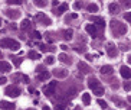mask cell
Segmentation results:
<instances>
[{"label": "cell", "mask_w": 131, "mask_h": 110, "mask_svg": "<svg viewBox=\"0 0 131 110\" xmlns=\"http://www.w3.org/2000/svg\"><path fill=\"white\" fill-rule=\"evenodd\" d=\"M0 47L1 48H7V49H12V51H17L19 49V42L12 39V38H4L0 41Z\"/></svg>", "instance_id": "1"}, {"label": "cell", "mask_w": 131, "mask_h": 110, "mask_svg": "<svg viewBox=\"0 0 131 110\" xmlns=\"http://www.w3.org/2000/svg\"><path fill=\"white\" fill-rule=\"evenodd\" d=\"M56 86H58V83H56V81H52V83H49L48 86H45V88H43L45 94L48 96V97H50V96L55 93V88H56Z\"/></svg>", "instance_id": "2"}, {"label": "cell", "mask_w": 131, "mask_h": 110, "mask_svg": "<svg viewBox=\"0 0 131 110\" xmlns=\"http://www.w3.org/2000/svg\"><path fill=\"white\" fill-rule=\"evenodd\" d=\"M4 93H6V96H9V97H17V96L20 94V88L16 87V86H12V87H7Z\"/></svg>", "instance_id": "3"}, {"label": "cell", "mask_w": 131, "mask_h": 110, "mask_svg": "<svg viewBox=\"0 0 131 110\" xmlns=\"http://www.w3.org/2000/svg\"><path fill=\"white\" fill-rule=\"evenodd\" d=\"M88 86H89V88H91L92 91L101 88V83H99L98 78H95V77H91V78L88 80Z\"/></svg>", "instance_id": "4"}, {"label": "cell", "mask_w": 131, "mask_h": 110, "mask_svg": "<svg viewBox=\"0 0 131 110\" xmlns=\"http://www.w3.org/2000/svg\"><path fill=\"white\" fill-rule=\"evenodd\" d=\"M0 109H3V110H13V109H15V104H13V103H9V101H0Z\"/></svg>", "instance_id": "5"}, {"label": "cell", "mask_w": 131, "mask_h": 110, "mask_svg": "<svg viewBox=\"0 0 131 110\" xmlns=\"http://www.w3.org/2000/svg\"><path fill=\"white\" fill-rule=\"evenodd\" d=\"M120 73H121V75H122L125 80L130 78V68H128L127 65H122V67H121V70H120Z\"/></svg>", "instance_id": "6"}, {"label": "cell", "mask_w": 131, "mask_h": 110, "mask_svg": "<svg viewBox=\"0 0 131 110\" xmlns=\"http://www.w3.org/2000/svg\"><path fill=\"white\" fill-rule=\"evenodd\" d=\"M112 67L111 65H104V67H101V74H104V75H110V74H112Z\"/></svg>", "instance_id": "7"}, {"label": "cell", "mask_w": 131, "mask_h": 110, "mask_svg": "<svg viewBox=\"0 0 131 110\" xmlns=\"http://www.w3.org/2000/svg\"><path fill=\"white\" fill-rule=\"evenodd\" d=\"M65 10H68V4H61L58 9H55L53 10V15H56V16H61Z\"/></svg>", "instance_id": "8"}, {"label": "cell", "mask_w": 131, "mask_h": 110, "mask_svg": "<svg viewBox=\"0 0 131 110\" xmlns=\"http://www.w3.org/2000/svg\"><path fill=\"white\" fill-rule=\"evenodd\" d=\"M10 70H12L10 64L4 62V61H0V71H1V73H7V71H10Z\"/></svg>", "instance_id": "9"}, {"label": "cell", "mask_w": 131, "mask_h": 110, "mask_svg": "<svg viewBox=\"0 0 131 110\" xmlns=\"http://www.w3.org/2000/svg\"><path fill=\"white\" fill-rule=\"evenodd\" d=\"M37 19L42 20V25H46V26H49L50 25V19L49 17H46L43 13H39V15H37Z\"/></svg>", "instance_id": "10"}, {"label": "cell", "mask_w": 131, "mask_h": 110, "mask_svg": "<svg viewBox=\"0 0 131 110\" xmlns=\"http://www.w3.org/2000/svg\"><path fill=\"white\" fill-rule=\"evenodd\" d=\"M92 22H97V25H99V26H105V20H104V17H97V16H91L89 17Z\"/></svg>", "instance_id": "11"}, {"label": "cell", "mask_w": 131, "mask_h": 110, "mask_svg": "<svg viewBox=\"0 0 131 110\" xmlns=\"http://www.w3.org/2000/svg\"><path fill=\"white\" fill-rule=\"evenodd\" d=\"M78 68H79V71L84 73V74H88V73L91 71V70H89V67H88L85 62H79V64H78Z\"/></svg>", "instance_id": "12"}, {"label": "cell", "mask_w": 131, "mask_h": 110, "mask_svg": "<svg viewBox=\"0 0 131 110\" xmlns=\"http://www.w3.org/2000/svg\"><path fill=\"white\" fill-rule=\"evenodd\" d=\"M108 55L112 57V58H115V57L118 55V51H117V48H115L114 45H108Z\"/></svg>", "instance_id": "13"}, {"label": "cell", "mask_w": 131, "mask_h": 110, "mask_svg": "<svg viewBox=\"0 0 131 110\" xmlns=\"http://www.w3.org/2000/svg\"><path fill=\"white\" fill-rule=\"evenodd\" d=\"M86 32L91 35V36H97V28L94 26V25H86Z\"/></svg>", "instance_id": "14"}, {"label": "cell", "mask_w": 131, "mask_h": 110, "mask_svg": "<svg viewBox=\"0 0 131 110\" xmlns=\"http://www.w3.org/2000/svg\"><path fill=\"white\" fill-rule=\"evenodd\" d=\"M58 58H59V61H61V62H64V64H71V62H72V60H71L66 54H61Z\"/></svg>", "instance_id": "15"}, {"label": "cell", "mask_w": 131, "mask_h": 110, "mask_svg": "<svg viewBox=\"0 0 131 110\" xmlns=\"http://www.w3.org/2000/svg\"><path fill=\"white\" fill-rule=\"evenodd\" d=\"M6 15L9 16L10 19H17V17L20 16V13H19L17 10H6Z\"/></svg>", "instance_id": "16"}, {"label": "cell", "mask_w": 131, "mask_h": 110, "mask_svg": "<svg viewBox=\"0 0 131 110\" xmlns=\"http://www.w3.org/2000/svg\"><path fill=\"white\" fill-rule=\"evenodd\" d=\"M118 12H120V6H118V4H115V3H111V4H110V13L117 15Z\"/></svg>", "instance_id": "17"}, {"label": "cell", "mask_w": 131, "mask_h": 110, "mask_svg": "<svg viewBox=\"0 0 131 110\" xmlns=\"http://www.w3.org/2000/svg\"><path fill=\"white\" fill-rule=\"evenodd\" d=\"M49 77H50V74L46 71V70L40 71V74H39V80H40V81H45V80H48Z\"/></svg>", "instance_id": "18"}, {"label": "cell", "mask_w": 131, "mask_h": 110, "mask_svg": "<svg viewBox=\"0 0 131 110\" xmlns=\"http://www.w3.org/2000/svg\"><path fill=\"white\" fill-rule=\"evenodd\" d=\"M20 28H22L23 31H28V29H30V20H28V19H25V20L22 22V25H20Z\"/></svg>", "instance_id": "19"}, {"label": "cell", "mask_w": 131, "mask_h": 110, "mask_svg": "<svg viewBox=\"0 0 131 110\" xmlns=\"http://www.w3.org/2000/svg\"><path fill=\"white\" fill-rule=\"evenodd\" d=\"M82 101H84V104H89L91 103V96H89V93H84L82 94Z\"/></svg>", "instance_id": "20"}, {"label": "cell", "mask_w": 131, "mask_h": 110, "mask_svg": "<svg viewBox=\"0 0 131 110\" xmlns=\"http://www.w3.org/2000/svg\"><path fill=\"white\" fill-rule=\"evenodd\" d=\"M28 57H29L30 60H35V61H36V60L40 58V54H37V52H35V51H30V52L28 54Z\"/></svg>", "instance_id": "21"}, {"label": "cell", "mask_w": 131, "mask_h": 110, "mask_svg": "<svg viewBox=\"0 0 131 110\" xmlns=\"http://www.w3.org/2000/svg\"><path fill=\"white\" fill-rule=\"evenodd\" d=\"M72 33H74L72 29H69V31H64V39H66V41H68V39H72Z\"/></svg>", "instance_id": "22"}, {"label": "cell", "mask_w": 131, "mask_h": 110, "mask_svg": "<svg viewBox=\"0 0 131 110\" xmlns=\"http://www.w3.org/2000/svg\"><path fill=\"white\" fill-rule=\"evenodd\" d=\"M53 62H55V57L49 55V57H46V58H45V64H46V65H52Z\"/></svg>", "instance_id": "23"}, {"label": "cell", "mask_w": 131, "mask_h": 110, "mask_svg": "<svg viewBox=\"0 0 131 110\" xmlns=\"http://www.w3.org/2000/svg\"><path fill=\"white\" fill-rule=\"evenodd\" d=\"M53 74L56 75V77H59V78H64V77H66V71H53Z\"/></svg>", "instance_id": "24"}, {"label": "cell", "mask_w": 131, "mask_h": 110, "mask_svg": "<svg viewBox=\"0 0 131 110\" xmlns=\"http://www.w3.org/2000/svg\"><path fill=\"white\" fill-rule=\"evenodd\" d=\"M86 7H88V10H89V12H97V10H98V6H97V4H94V3H89Z\"/></svg>", "instance_id": "25"}, {"label": "cell", "mask_w": 131, "mask_h": 110, "mask_svg": "<svg viewBox=\"0 0 131 110\" xmlns=\"http://www.w3.org/2000/svg\"><path fill=\"white\" fill-rule=\"evenodd\" d=\"M39 47H40V49H42V51H53V49H55V48L48 47V45H43V44H40Z\"/></svg>", "instance_id": "26"}, {"label": "cell", "mask_w": 131, "mask_h": 110, "mask_svg": "<svg viewBox=\"0 0 131 110\" xmlns=\"http://www.w3.org/2000/svg\"><path fill=\"white\" fill-rule=\"evenodd\" d=\"M92 93H94V94L97 96V97H101V96L104 94V88L101 87V88H98V90H95V91H92Z\"/></svg>", "instance_id": "27"}, {"label": "cell", "mask_w": 131, "mask_h": 110, "mask_svg": "<svg viewBox=\"0 0 131 110\" xmlns=\"http://www.w3.org/2000/svg\"><path fill=\"white\" fill-rule=\"evenodd\" d=\"M12 60H13V62H15L16 67H19V65L22 64V58H15V57H12Z\"/></svg>", "instance_id": "28"}, {"label": "cell", "mask_w": 131, "mask_h": 110, "mask_svg": "<svg viewBox=\"0 0 131 110\" xmlns=\"http://www.w3.org/2000/svg\"><path fill=\"white\" fill-rule=\"evenodd\" d=\"M32 36H33V38H36V39H40V38H42V35H40V33H39L37 31H35V32H33V33H32Z\"/></svg>", "instance_id": "29"}, {"label": "cell", "mask_w": 131, "mask_h": 110, "mask_svg": "<svg viewBox=\"0 0 131 110\" xmlns=\"http://www.w3.org/2000/svg\"><path fill=\"white\" fill-rule=\"evenodd\" d=\"M22 1H19V0H7V4H20Z\"/></svg>", "instance_id": "30"}, {"label": "cell", "mask_w": 131, "mask_h": 110, "mask_svg": "<svg viewBox=\"0 0 131 110\" xmlns=\"http://www.w3.org/2000/svg\"><path fill=\"white\" fill-rule=\"evenodd\" d=\"M98 104L102 107V109H107V103H105L104 100H98Z\"/></svg>", "instance_id": "31"}, {"label": "cell", "mask_w": 131, "mask_h": 110, "mask_svg": "<svg viewBox=\"0 0 131 110\" xmlns=\"http://www.w3.org/2000/svg\"><path fill=\"white\" fill-rule=\"evenodd\" d=\"M55 110H65V106H64V104H58V106L55 107Z\"/></svg>", "instance_id": "32"}, {"label": "cell", "mask_w": 131, "mask_h": 110, "mask_svg": "<svg viewBox=\"0 0 131 110\" xmlns=\"http://www.w3.org/2000/svg\"><path fill=\"white\" fill-rule=\"evenodd\" d=\"M6 77H0V86H3V84H6Z\"/></svg>", "instance_id": "33"}, {"label": "cell", "mask_w": 131, "mask_h": 110, "mask_svg": "<svg viewBox=\"0 0 131 110\" xmlns=\"http://www.w3.org/2000/svg\"><path fill=\"white\" fill-rule=\"evenodd\" d=\"M35 4H36V6H40V7H42V6H45L46 3H45V1H35Z\"/></svg>", "instance_id": "34"}, {"label": "cell", "mask_w": 131, "mask_h": 110, "mask_svg": "<svg viewBox=\"0 0 131 110\" xmlns=\"http://www.w3.org/2000/svg\"><path fill=\"white\" fill-rule=\"evenodd\" d=\"M124 88L128 91V90H130V84H128V83H125V84H124Z\"/></svg>", "instance_id": "35"}, {"label": "cell", "mask_w": 131, "mask_h": 110, "mask_svg": "<svg viewBox=\"0 0 131 110\" xmlns=\"http://www.w3.org/2000/svg\"><path fill=\"white\" fill-rule=\"evenodd\" d=\"M125 20H127V22H130V20H131V16H130V13H127V15H125Z\"/></svg>", "instance_id": "36"}, {"label": "cell", "mask_w": 131, "mask_h": 110, "mask_svg": "<svg viewBox=\"0 0 131 110\" xmlns=\"http://www.w3.org/2000/svg\"><path fill=\"white\" fill-rule=\"evenodd\" d=\"M82 7V3H75V9H79Z\"/></svg>", "instance_id": "37"}, {"label": "cell", "mask_w": 131, "mask_h": 110, "mask_svg": "<svg viewBox=\"0 0 131 110\" xmlns=\"http://www.w3.org/2000/svg\"><path fill=\"white\" fill-rule=\"evenodd\" d=\"M92 58H94V57H91V55H86V60H88V61H92Z\"/></svg>", "instance_id": "38"}, {"label": "cell", "mask_w": 131, "mask_h": 110, "mask_svg": "<svg viewBox=\"0 0 131 110\" xmlns=\"http://www.w3.org/2000/svg\"><path fill=\"white\" fill-rule=\"evenodd\" d=\"M61 48H62V51H66V49H68V47H66V45H61Z\"/></svg>", "instance_id": "39"}, {"label": "cell", "mask_w": 131, "mask_h": 110, "mask_svg": "<svg viewBox=\"0 0 131 110\" xmlns=\"http://www.w3.org/2000/svg\"><path fill=\"white\" fill-rule=\"evenodd\" d=\"M43 110H49V107H43Z\"/></svg>", "instance_id": "40"}, {"label": "cell", "mask_w": 131, "mask_h": 110, "mask_svg": "<svg viewBox=\"0 0 131 110\" xmlns=\"http://www.w3.org/2000/svg\"><path fill=\"white\" fill-rule=\"evenodd\" d=\"M1 57H3V54H1V51H0V58H1Z\"/></svg>", "instance_id": "41"}, {"label": "cell", "mask_w": 131, "mask_h": 110, "mask_svg": "<svg viewBox=\"0 0 131 110\" xmlns=\"http://www.w3.org/2000/svg\"><path fill=\"white\" fill-rule=\"evenodd\" d=\"M0 26H1V19H0Z\"/></svg>", "instance_id": "42"}, {"label": "cell", "mask_w": 131, "mask_h": 110, "mask_svg": "<svg viewBox=\"0 0 131 110\" xmlns=\"http://www.w3.org/2000/svg\"><path fill=\"white\" fill-rule=\"evenodd\" d=\"M30 110H32V109H30Z\"/></svg>", "instance_id": "43"}]
</instances>
